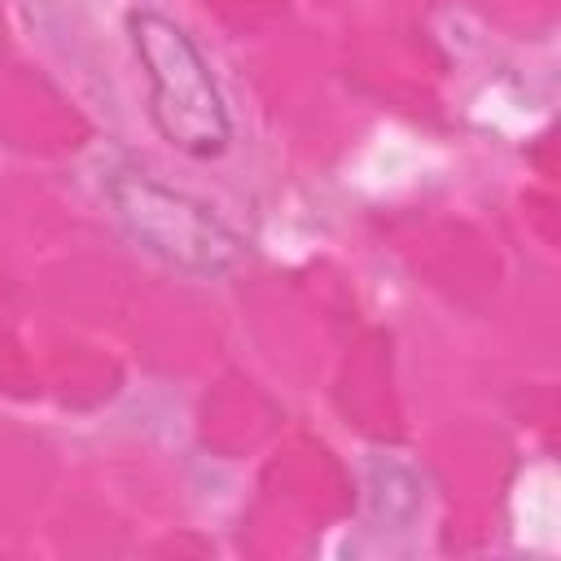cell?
I'll list each match as a JSON object with an SVG mask.
<instances>
[{"label":"cell","instance_id":"1","mask_svg":"<svg viewBox=\"0 0 561 561\" xmlns=\"http://www.w3.org/2000/svg\"><path fill=\"white\" fill-rule=\"evenodd\" d=\"M127 35L149 75V118L158 136L188 158H219L232 140V118L193 35L153 9H131Z\"/></svg>","mask_w":561,"mask_h":561},{"label":"cell","instance_id":"2","mask_svg":"<svg viewBox=\"0 0 561 561\" xmlns=\"http://www.w3.org/2000/svg\"><path fill=\"white\" fill-rule=\"evenodd\" d=\"M105 197L118 224L162 263L193 276H224L245 259L241 237L180 188H167L140 171H110Z\"/></svg>","mask_w":561,"mask_h":561}]
</instances>
